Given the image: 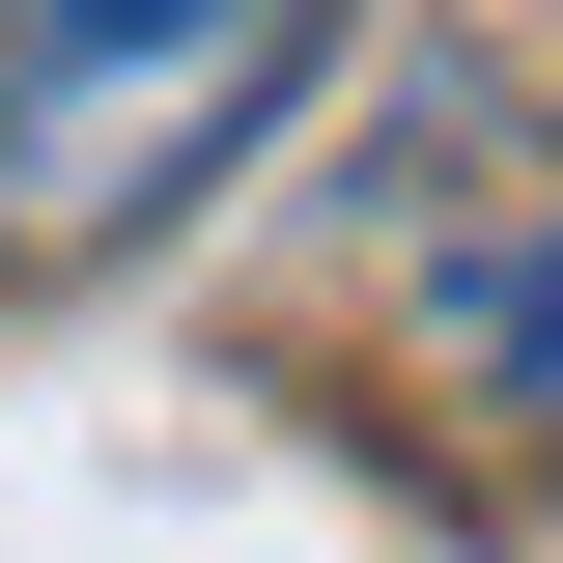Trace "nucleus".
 <instances>
[{
  "mask_svg": "<svg viewBox=\"0 0 563 563\" xmlns=\"http://www.w3.org/2000/svg\"><path fill=\"white\" fill-rule=\"evenodd\" d=\"M339 0H0V254H141Z\"/></svg>",
  "mask_w": 563,
  "mask_h": 563,
  "instance_id": "f257e3e1",
  "label": "nucleus"
},
{
  "mask_svg": "<svg viewBox=\"0 0 563 563\" xmlns=\"http://www.w3.org/2000/svg\"><path fill=\"white\" fill-rule=\"evenodd\" d=\"M395 366L422 395H479L507 451H563V141L507 85H422V169H395Z\"/></svg>",
  "mask_w": 563,
  "mask_h": 563,
  "instance_id": "f03ea898",
  "label": "nucleus"
}]
</instances>
